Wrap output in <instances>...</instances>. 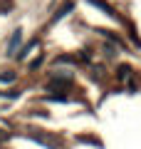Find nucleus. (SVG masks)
<instances>
[{"instance_id": "f257e3e1", "label": "nucleus", "mask_w": 141, "mask_h": 149, "mask_svg": "<svg viewBox=\"0 0 141 149\" xmlns=\"http://www.w3.org/2000/svg\"><path fill=\"white\" fill-rule=\"evenodd\" d=\"M87 3H89V5H94V8H99V10H104L109 17H116V13L111 10V8L106 5V3H102V0H87Z\"/></svg>"}, {"instance_id": "f03ea898", "label": "nucleus", "mask_w": 141, "mask_h": 149, "mask_svg": "<svg viewBox=\"0 0 141 149\" xmlns=\"http://www.w3.org/2000/svg\"><path fill=\"white\" fill-rule=\"evenodd\" d=\"M69 10H72V3H64V5L59 8V13H57V15H55V20H59V17H64V15H67Z\"/></svg>"}, {"instance_id": "7ed1b4c3", "label": "nucleus", "mask_w": 141, "mask_h": 149, "mask_svg": "<svg viewBox=\"0 0 141 149\" xmlns=\"http://www.w3.org/2000/svg\"><path fill=\"white\" fill-rule=\"evenodd\" d=\"M17 42H20V30H15V35H12V40H10V50H15Z\"/></svg>"}, {"instance_id": "20e7f679", "label": "nucleus", "mask_w": 141, "mask_h": 149, "mask_svg": "<svg viewBox=\"0 0 141 149\" xmlns=\"http://www.w3.org/2000/svg\"><path fill=\"white\" fill-rule=\"evenodd\" d=\"M15 80V74H0V82H12Z\"/></svg>"}, {"instance_id": "39448f33", "label": "nucleus", "mask_w": 141, "mask_h": 149, "mask_svg": "<svg viewBox=\"0 0 141 149\" xmlns=\"http://www.w3.org/2000/svg\"><path fill=\"white\" fill-rule=\"evenodd\" d=\"M119 77H121V80H124V77H129V70H126V67H121V70H119Z\"/></svg>"}]
</instances>
